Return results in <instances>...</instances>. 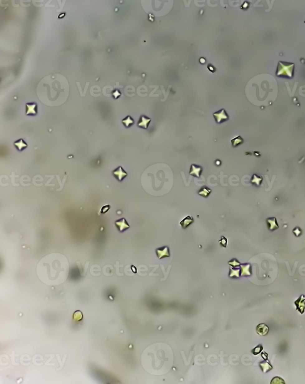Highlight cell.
Returning a JSON list of instances; mask_svg holds the SVG:
<instances>
[{
	"instance_id": "7a4b0ae2",
	"label": "cell",
	"mask_w": 305,
	"mask_h": 384,
	"mask_svg": "<svg viewBox=\"0 0 305 384\" xmlns=\"http://www.w3.org/2000/svg\"><path fill=\"white\" fill-rule=\"evenodd\" d=\"M37 95L40 101L49 106L63 104L69 96V83L66 78L60 74L45 76L37 86Z\"/></svg>"
},
{
	"instance_id": "4fadbf2b",
	"label": "cell",
	"mask_w": 305,
	"mask_h": 384,
	"mask_svg": "<svg viewBox=\"0 0 305 384\" xmlns=\"http://www.w3.org/2000/svg\"><path fill=\"white\" fill-rule=\"evenodd\" d=\"M267 223L268 225L269 229L271 230H274L278 228V225L277 222V219L275 217L269 218L267 219Z\"/></svg>"
},
{
	"instance_id": "3957f363",
	"label": "cell",
	"mask_w": 305,
	"mask_h": 384,
	"mask_svg": "<svg viewBox=\"0 0 305 384\" xmlns=\"http://www.w3.org/2000/svg\"><path fill=\"white\" fill-rule=\"evenodd\" d=\"M294 64H284L283 63L279 62L278 65V70L277 74L279 75H285L290 78H292L293 76V71Z\"/></svg>"
},
{
	"instance_id": "83f0119b",
	"label": "cell",
	"mask_w": 305,
	"mask_h": 384,
	"mask_svg": "<svg viewBox=\"0 0 305 384\" xmlns=\"http://www.w3.org/2000/svg\"><path fill=\"white\" fill-rule=\"evenodd\" d=\"M219 243H221V245L224 247H225L226 246V245H227V240L225 238L222 237V238H221V240L219 241Z\"/></svg>"
},
{
	"instance_id": "7402d4cb",
	"label": "cell",
	"mask_w": 305,
	"mask_h": 384,
	"mask_svg": "<svg viewBox=\"0 0 305 384\" xmlns=\"http://www.w3.org/2000/svg\"><path fill=\"white\" fill-rule=\"evenodd\" d=\"M232 145L233 147H237L238 145L242 144L243 142V140L241 138V136H238L237 138L233 139L232 141Z\"/></svg>"
},
{
	"instance_id": "7c38bea8",
	"label": "cell",
	"mask_w": 305,
	"mask_h": 384,
	"mask_svg": "<svg viewBox=\"0 0 305 384\" xmlns=\"http://www.w3.org/2000/svg\"><path fill=\"white\" fill-rule=\"evenodd\" d=\"M241 276H250L251 272V266L249 264L241 265Z\"/></svg>"
},
{
	"instance_id": "e0dca14e",
	"label": "cell",
	"mask_w": 305,
	"mask_h": 384,
	"mask_svg": "<svg viewBox=\"0 0 305 384\" xmlns=\"http://www.w3.org/2000/svg\"><path fill=\"white\" fill-rule=\"evenodd\" d=\"M102 272L106 276H112L113 275V268L110 264H107L104 266Z\"/></svg>"
},
{
	"instance_id": "52a82bcc",
	"label": "cell",
	"mask_w": 305,
	"mask_h": 384,
	"mask_svg": "<svg viewBox=\"0 0 305 384\" xmlns=\"http://www.w3.org/2000/svg\"><path fill=\"white\" fill-rule=\"evenodd\" d=\"M38 113V106L36 103H27L26 104V115L35 116Z\"/></svg>"
},
{
	"instance_id": "5b68a950",
	"label": "cell",
	"mask_w": 305,
	"mask_h": 384,
	"mask_svg": "<svg viewBox=\"0 0 305 384\" xmlns=\"http://www.w3.org/2000/svg\"><path fill=\"white\" fill-rule=\"evenodd\" d=\"M294 304L296 306V310L303 314L305 311V296L302 295L298 298V299L294 302Z\"/></svg>"
},
{
	"instance_id": "ffe728a7",
	"label": "cell",
	"mask_w": 305,
	"mask_h": 384,
	"mask_svg": "<svg viewBox=\"0 0 305 384\" xmlns=\"http://www.w3.org/2000/svg\"><path fill=\"white\" fill-rule=\"evenodd\" d=\"M122 123L126 128H129V126L134 124V121L130 116H128L125 119L122 120Z\"/></svg>"
},
{
	"instance_id": "484cf974",
	"label": "cell",
	"mask_w": 305,
	"mask_h": 384,
	"mask_svg": "<svg viewBox=\"0 0 305 384\" xmlns=\"http://www.w3.org/2000/svg\"><path fill=\"white\" fill-rule=\"evenodd\" d=\"M262 181V178H259L256 175L253 176V178L251 181V182L253 183H256L257 185H259L260 184V182Z\"/></svg>"
},
{
	"instance_id": "6da1fadb",
	"label": "cell",
	"mask_w": 305,
	"mask_h": 384,
	"mask_svg": "<svg viewBox=\"0 0 305 384\" xmlns=\"http://www.w3.org/2000/svg\"><path fill=\"white\" fill-rule=\"evenodd\" d=\"M36 273L42 282L49 286H57L68 279L69 264L63 254L55 253L44 257L36 267Z\"/></svg>"
},
{
	"instance_id": "ba28073f",
	"label": "cell",
	"mask_w": 305,
	"mask_h": 384,
	"mask_svg": "<svg viewBox=\"0 0 305 384\" xmlns=\"http://www.w3.org/2000/svg\"><path fill=\"white\" fill-rule=\"evenodd\" d=\"M213 116L216 119V121L218 123H221V121L224 120H227L228 119V115L226 114L225 111L224 109L221 110V111H219V112H217L213 114Z\"/></svg>"
},
{
	"instance_id": "9a60e30c",
	"label": "cell",
	"mask_w": 305,
	"mask_h": 384,
	"mask_svg": "<svg viewBox=\"0 0 305 384\" xmlns=\"http://www.w3.org/2000/svg\"><path fill=\"white\" fill-rule=\"evenodd\" d=\"M150 121H151V120L149 119V118H147L146 117H144V116H142L141 118L140 119V121L138 123V126L139 127H141V128L147 129V127H148V125H149V123L150 122Z\"/></svg>"
},
{
	"instance_id": "d4e9b609",
	"label": "cell",
	"mask_w": 305,
	"mask_h": 384,
	"mask_svg": "<svg viewBox=\"0 0 305 384\" xmlns=\"http://www.w3.org/2000/svg\"><path fill=\"white\" fill-rule=\"evenodd\" d=\"M262 350H263V347H262V345L261 344H259V345L258 346H257L256 348H255L253 350L251 351V352H252V353H253L254 355H255V356H256V355H257L258 354H259V353L262 351Z\"/></svg>"
},
{
	"instance_id": "4316f807",
	"label": "cell",
	"mask_w": 305,
	"mask_h": 384,
	"mask_svg": "<svg viewBox=\"0 0 305 384\" xmlns=\"http://www.w3.org/2000/svg\"><path fill=\"white\" fill-rule=\"evenodd\" d=\"M229 264L231 265L232 266H233V267H236V266H237L240 265V263H239L236 259H233L232 261H230L229 262Z\"/></svg>"
},
{
	"instance_id": "5bb4252c",
	"label": "cell",
	"mask_w": 305,
	"mask_h": 384,
	"mask_svg": "<svg viewBox=\"0 0 305 384\" xmlns=\"http://www.w3.org/2000/svg\"><path fill=\"white\" fill-rule=\"evenodd\" d=\"M193 222H194V219L191 216H187L180 222V225L183 229H186L188 226H190V225Z\"/></svg>"
},
{
	"instance_id": "cb8c5ba5",
	"label": "cell",
	"mask_w": 305,
	"mask_h": 384,
	"mask_svg": "<svg viewBox=\"0 0 305 384\" xmlns=\"http://www.w3.org/2000/svg\"><path fill=\"white\" fill-rule=\"evenodd\" d=\"M240 269H233L231 268L230 277H238L240 276Z\"/></svg>"
},
{
	"instance_id": "ac0fdd59",
	"label": "cell",
	"mask_w": 305,
	"mask_h": 384,
	"mask_svg": "<svg viewBox=\"0 0 305 384\" xmlns=\"http://www.w3.org/2000/svg\"><path fill=\"white\" fill-rule=\"evenodd\" d=\"M259 365H260V367L262 371H263L264 373L268 372L269 371H271L272 369V366L269 363L267 362L266 361H264V362L260 363Z\"/></svg>"
},
{
	"instance_id": "f1b7e54d",
	"label": "cell",
	"mask_w": 305,
	"mask_h": 384,
	"mask_svg": "<svg viewBox=\"0 0 305 384\" xmlns=\"http://www.w3.org/2000/svg\"><path fill=\"white\" fill-rule=\"evenodd\" d=\"M293 232L294 233V235L297 236H299L301 234V230L298 228H295L293 230Z\"/></svg>"
},
{
	"instance_id": "277c9868",
	"label": "cell",
	"mask_w": 305,
	"mask_h": 384,
	"mask_svg": "<svg viewBox=\"0 0 305 384\" xmlns=\"http://www.w3.org/2000/svg\"><path fill=\"white\" fill-rule=\"evenodd\" d=\"M127 175V173L123 169L121 166H119L113 171V175L114 176L116 179H117V181L120 182L122 181Z\"/></svg>"
},
{
	"instance_id": "2e32d148",
	"label": "cell",
	"mask_w": 305,
	"mask_h": 384,
	"mask_svg": "<svg viewBox=\"0 0 305 384\" xmlns=\"http://www.w3.org/2000/svg\"><path fill=\"white\" fill-rule=\"evenodd\" d=\"M15 147L17 148V149L19 151H22L23 149H25L27 147V144L25 142L24 140H23L22 139H21L15 142L14 143Z\"/></svg>"
},
{
	"instance_id": "8fae6325",
	"label": "cell",
	"mask_w": 305,
	"mask_h": 384,
	"mask_svg": "<svg viewBox=\"0 0 305 384\" xmlns=\"http://www.w3.org/2000/svg\"><path fill=\"white\" fill-rule=\"evenodd\" d=\"M202 171V168L201 167L197 166L194 164H192L191 170H190V174L191 175L195 176L196 177L199 178Z\"/></svg>"
},
{
	"instance_id": "d6986e66",
	"label": "cell",
	"mask_w": 305,
	"mask_h": 384,
	"mask_svg": "<svg viewBox=\"0 0 305 384\" xmlns=\"http://www.w3.org/2000/svg\"><path fill=\"white\" fill-rule=\"evenodd\" d=\"M100 272H101V268L97 264L93 265L90 269V273L93 276H97L100 275L101 274Z\"/></svg>"
},
{
	"instance_id": "9c48e42d",
	"label": "cell",
	"mask_w": 305,
	"mask_h": 384,
	"mask_svg": "<svg viewBox=\"0 0 305 384\" xmlns=\"http://www.w3.org/2000/svg\"><path fill=\"white\" fill-rule=\"evenodd\" d=\"M256 332L260 336L266 335L269 332L268 326L264 324H260L258 325L256 327Z\"/></svg>"
},
{
	"instance_id": "44dd1931",
	"label": "cell",
	"mask_w": 305,
	"mask_h": 384,
	"mask_svg": "<svg viewBox=\"0 0 305 384\" xmlns=\"http://www.w3.org/2000/svg\"><path fill=\"white\" fill-rule=\"evenodd\" d=\"M210 192H211L210 189L206 188V187H204L199 191L198 194L200 196H203L204 197H207L210 195Z\"/></svg>"
},
{
	"instance_id": "30bf717a",
	"label": "cell",
	"mask_w": 305,
	"mask_h": 384,
	"mask_svg": "<svg viewBox=\"0 0 305 384\" xmlns=\"http://www.w3.org/2000/svg\"><path fill=\"white\" fill-rule=\"evenodd\" d=\"M156 253L159 258H162L163 257H169L170 254L168 247H163L162 249H156Z\"/></svg>"
},
{
	"instance_id": "603a6c76",
	"label": "cell",
	"mask_w": 305,
	"mask_h": 384,
	"mask_svg": "<svg viewBox=\"0 0 305 384\" xmlns=\"http://www.w3.org/2000/svg\"><path fill=\"white\" fill-rule=\"evenodd\" d=\"M271 384H284L285 381L281 377H274L273 378V379L272 380L271 382Z\"/></svg>"
},
{
	"instance_id": "8992f818",
	"label": "cell",
	"mask_w": 305,
	"mask_h": 384,
	"mask_svg": "<svg viewBox=\"0 0 305 384\" xmlns=\"http://www.w3.org/2000/svg\"><path fill=\"white\" fill-rule=\"evenodd\" d=\"M115 225L118 230L121 232L129 229L130 227L129 224L126 222L125 218H122L118 220H116L115 222Z\"/></svg>"
}]
</instances>
